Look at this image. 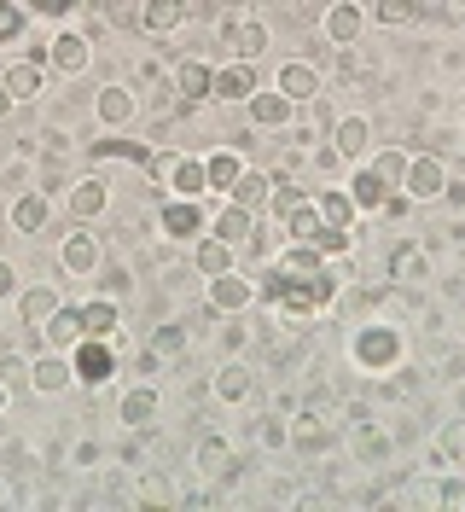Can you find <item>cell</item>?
<instances>
[{"instance_id":"cell-1","label":"cell","mask_w":465,"mask_h":512,"mask_svg":"<svg viewBox=\"0 0 465 512\" xmlns=\"http://www.w3.org/2000/svg\"><path fill=\"white\" fill-rule=\"evenodd\" d=\"M349 361L372 373V379H384V373H396L407 361V338L402 326H390V320H367V326H355L349 332Z\"/></svg>"},{"instance_id":"cell-2","label":"cell","mask_w":465,"mask_h":512,"mask_svg":"<svg viewBox=\"0 0 465 512\" xmlns=\"http://www.w3.org/2000/svg\"><path fill=\"white\" fill-rule=\"evenodd\" d=\"M343 437V425L332 414H320V408H297V414L285 419V448H297V454H309V460H320V454H332Z\"/></svg>"},{"instance_id":"cell-3","label":"cell","mask_w":465,"mask_h":512,"mask_svg":"<svg viewBox=\"0 0 465 512\" xmlns=\"http://www.w3.org/2000/svg\"><path fill=\"white\" fill-rule=\"evenodd\" d=\"M59 268L70 274V280H93V274L105 268V239L93 233V222H76L59 239Z\"/></svg>"},{"instance_id":"cell-4","label":"cell","mask_w":465,"mask_h":512,"mask_svg":"<svg viewBox=\"0 0 465 512\" xmlns=\"http://www.w3.org/2000/svg\"><path fill=\"white\" fill-rule=\"evenodd\" d=\"M70 367H76L82 390H105V384L117 379V338H82L70 350Z\"/></svg>"},{"instance_id":"cell-5","label":"cell","mask_w":465,"mask_h":512,"mask_svg":"<svg viewBox=\"0 0 465 512\" xmlns=\"http://www.w3.org/2000/svg\"><path fill=\"white\" fill-rule=\"evenodd\" d=\"M221 47H227L233 59L256 64L268 47H274V35H268L262 18H250V12H227V18H221Z\"/></svg>"},{"instance_id":"cell-6","label":"cell","mask_w":465,"mask_h":512,"mask_svg":"<svg viewBox=\"0 0 465 512\" xmlns=\"http://www.w3.org/2000/svg\"><path fill=\"white\" fill-rule=\"evenodd\" d=\"M442 187H448V158H442V152H413L407 169H402V192L413 204H436Z\"/></svg>"},{"instance_id":"cell-7","label":"cell","mask_w":465,"mask_h":512,"mask_svg":"<svg viewBox=\"0 0 465 512\" xmlns=\"http://www.w3.org/2000/svg\"><path fill=\"white\" fill-rule=\"evenodd\" d=\"M157 227H163V239L192 245V239H204V233H210V216H204V204H198V198H163V204H157Z\"/></svg>"},{"instance_id":"cell-8","label":"cell","mask_w":465,"mask_h":512,"mask_svg":"<svg viewBox=\"0 0 465 512\" xmlns=\"http://www.w3.org/2000/svg\"><path fill=\"white\" fill-rule=\"evenodd\" d=\"M152 175H163L169 198H204V192H210V169H204V158H192V152H181V158H157Z\"/></svg>"},{"instance_id":"cell-9","label":"cell","mask_w":465,"mask_h":512,"mask_svg":"<svg viewBox=\"0 0 465 512\" xmlns=\"http://www.w3.org/2000/svg\"><path fill=\"white\" fill-rule=\"evenodd\" d=\"M384 268H390V286L396 291H419L425 280H431V251L419 245V239H402V245H390V256H384Z\"/></svg>"},{"instance_id":"cell-10","label":"cell","mask_w":465,"mask_h":512,"mask_svg":"<svg viewBox=\"0 0 465 512\" xmlns=\"http://www.w3.org/2000/svg\"><path fill=\"white\" fill-rule=\"evenodd\" d=\"M204 303H210L221 320H227V315H245V309H256V280H250L245 268H227V274H216V280H210Z\"/></svg>"},{"instance_id":"cell-11","label":"cell","mask_w":465,"mask_h":512,"mask_svg":"<svg viewBox=\"0 0 465 512\" xmlns=\"http://www.w3.org/2000/svg\"><path fill=\"white\" fill-rule=\"evenodd\" d=\"M274 88L291 105H314V99L326 94V76H320V64L314 59H285L279 64V76H274Z\"/></svg>"},{"instance_id":"cell-12","label":"cell","mask_w":465,"mask_h":512,"mask_svg":"<svg viewBox=\"0 0 465 512\" xmlns=\"http://www.w3.org/2000/svg\"><path fill=\"white\" fill-rule=\"evenodd\" d=\"M320 35H326L332 47H355V41L367 35V6H361V0H332V6L320 12Z\"/></svg>"},{"instance_id":"cell-13","label":"cell","mask_w":465,"mask_h":512,"mask_svg":"<svg viewBox=\"0 0 465 512\" xmlns=\"http://www.w3.org/2000/svg\"><path fill=\"white\" fill-rule=\"evenodd\" d=\"M169 88H175V105H181V111L204 105V99H210V88H216V64H204V59H181L175 70H169Z\"/></svg>"},{"instance_id":"cell-14","label":"cell","mask_w":465,"mask_h":512,"mask_svg":"<svg viewBox=\"0 0 465 512\" xmlns=\"http://www.w3.org/2000/svg\"><path fill=\"white\" fill-rule=\"evenodd\" d=\"M70 384H76L70 350H41V355H30V390H35V396H64Z\"/></svg>"},{"instance_id":"cell-15","label":"cell","mask_w":465,"mask_h":512,"mask_svg":"<svg viewBox=\"0 0 465 512\" xmlns=\"http://www.w3.org/2000/svg\"><path fill=\"white\" fill-rule=\"evenodd\" d=\"M245 111H250V128H274V134H285V128L297 123L303 105H291L279 88H256V94L245 99Z\"/></svg>"},{"instance_id":"cell-16","label":"cell","mask_w":465,"mask_h":512,"mask_svg":"<svg viewBox=\"0 0 465 512\" xmlns=\"http://www.w3.org/2000/svg\"><path fill=\"white\" fill-rule=\"evenodd\" d=\"M349 454H355V466H384L390 454H396V437L378 425V419H361V425H349Z\"/></svg>"},{"instance_id":"cell-17","label":"cell","mask_w":465,"mask_h":512,"mask_svg":"<svg viewBox=\"0 0 465 512\" xmlns=\"http://www.w3.org/2000/svg\"><path fill=\"white\" fill-rule=\"evenodd\" d=\"M93 64V41L82 30H59L47 41V70H59V76H82Z\"/></svg>"},{"instance_id":"cell-18","label":"cell","mask_w":465,"mask_h":512,"mask_svg":"<svg viewBox=\"0 0 465 512\" xmlns=\"http://www.w3.org/2000/svg\"><path fill=\"white\" fill-rule=\"evenodd\" d=\"M47 222H53V192H41V187L18 192V198H12V210H6V227H12V233H24V239H35Z\"/></svg>"},{"instance_id":"cell-19","label":"cell","mask_w":465,"mask_h":512,"mask_svg":"<svg viewBox=\"0 0 465 512\" xmlns=\"http://www.w3.org/2000/svg\"><path fill=\"white\" fill-rule=\"evenodd\" d=\"M93 117L105 128H128L134 117H140V94L128 88V82H105L99 94H93Z\"/></svg>"},{"instance_id":"cell-20","label":"cell","mask_w":465,"mask_h":512,"mask_svg":"<svg viewBox=\"0 0 465 512\" xmlns=\"http://www.w3.org/2000/svg\"><path fill=\"white\" fill-rule=\"evenodd\" d=\"M192 466H198V478H210V483H216L221 472H233V466H239V448L227 443L221 431H204V437L192 443Z\"/></svg>"},{"instance_id":"cell-21","label":"cell","mask_w":465,"mask_h":512,"mask_svg":"<svg viewBox=\"0 0 465 512\" xmlns=\"http://www.w3.org/2000/svg\"><path fill=\"white\" fill-rule=\"evenodd\" d=\"M332 152H338L343 163H367V152H372V123L361 117V111H349V117H338V123H332Z\"/></svg>"},{"instance_id":"cell-22","label":"cell","mask_w":465,"mask_h":512,"mask_svg":"<svg viewBox=\"0 0 465 512\" xmlns=\"http://www.w3.org/2000/svg\"><path fill=\"white\" fill-rule=\"evenodd\" d=\"M256 88H262V82H256V64L227 59V64L216 70V88H210V99H221V105H245Z\"/></svg>"},{"instance_id":"cell-23","label":"cell","mask_w":465,"mask_h":512,"mask_svg":"<svg viewBox=\"0 0 465 512\" xmlns=\"http://www.w3.org/2000/svg\"><path fill=\"white\" fill-rule=\"evenodd\" d=\"M157 408H163L157 384H152V379H140V384H128V390H123V402H117V419H123L128 431H146V425L157 419Z\"/></svg>"},{"instance_id":"cell-24","label":"cell","mask_w":465,"mask_h":512,"mask_svg":"<svg viewBox=\"0 0 465 512\" xmlns=\"http://www.w3.org/2000/svg\"><path fill=\"white\" fill-rule=\"evenodd\" d=\"M64 204H70V222H99V216H105V204H111V187H105L99 175H76Z\"/></svg>"},{"instance_id":"cell-25","label":"cell","mask_w":465,"mask_h":512,"mask_svg":"<svg viewBox=\"0 0 465 512\" xmlns=\"http://www.w3.org/2000/svg\"><path fill=\"white\" fill-rule=\"evenodd\" d=\"M0 82H6V94L18 99V105H30V99L47 94V64L41 59H12L0 70Z\"/></svg>"},{"instance_id":"cell-26","label":"cell","mask_w":465,"mask_h":512,"mask_svg":"<svg viewBox=\"0 0 465 512\" xmlns=\"http://www.w3.org/2000/svg\"><path fill=\"white\" fill-rule=\"evenodd\" d=\"M192 268H198L204 280H216L227 268H239V251H233L221 233H204V239H192Z\"/></svg>"},{"instance_id":"cell-27","label":"cell","mask_w":465,"mask_h":512,"mask_svg":"<svg viewBox=\"0 0 465 512\" xmlns=\"http://www.w3.org/2000/svg\"><path fill=\"white\" fill-rule=\"evenodd\" d=\"M192 18V0H140V30L146 35H175Z\"/></svg>"},{"instance_id":"cell-28","label":"cell","mask_w":465,"mask_h":512,"mask_svg":"<svg viewBox=\"0 0 465 512\" xmlns=\"http://www.w3.org/2000/svg\"><path fill=\"white\" fill-rule=\"evenodd\" d=\"M390 192H396V187H390V181H384V175H378L372 163H361V169L349 175V198H355V210H361V216H378Z\"/></svg>"},{"instance_id":"cell-29","label":"cell","mask_w":465,"mask_h":512,"mask_svg":"<svg viewBox=\"0 0 465 512\" xmlns=\"http://www.w3.org/2000/svg\"><path fill=\"white\" fill-rule=\"evenodd\" d=\"M82 338H88V326H82V309H59V315H53L47 326H41V332H35V344H41V350H76Z\"/></svg>"},{"instance_id":"cell-30","label":"cell","mask_w":465,"mask_h":512,"mask_svg":"<svg viewBox=\"0 0 465 512\" xmlns=\"http://www.w3.org/2000/svg\"><path fill=\"white\" fill-rule=\"evenodd\" d=\"M250 384H256V379H250V367L239 361V355H227V361L216 367V379H210V396L233 408V402H245V396H250Z\"/></svg>"},{"instance_id":"cell-31","label":"cell","mask_w":465,"mask_h":512,"mask_svg":"<svg viewBox=\"0 0 465 512\" xmlns=\"http://www.w3.org/2000/svg\"><path fill=\"white\" fill-rule=\"evenodd\" d=\"M82 326H88V338H117V326H123V303L105 297V291H93L88 303H82Z\"/></svg>"},{"instance_id":"cell-32","label":"cell","mask_w":465,"mask_h":512,"mask_svg":"<svg viewBox=\"0 0 465 512\" xmlns=\"http://www.w3.org/2000/svg\"><path fill=\"white\" fill-rule=\"evenodd\" d=\"M59 309H64L59 286H30L24 297H18V320H24L30 332H41V326H47V320L59 315Z\"/></svg>"},{"instance_id":"cell-33","label":"cell","mask_w":465,"mask_h":512,"mask_svg":"<svg viewBox=\"0 0 465 512\" xmlns=\"http://www.w3.org/2000/svg\"><path fill=\"white\" fill-rule=\"evenodd\" d=\"M88 158H117V163H134V169H152L157 152L152 146H140V140H117V134H105V140H88Z\"/></svg>"},{"instance_id":"cell-34","label":"cell","mask_w":465,"mask_h":512,"mask_svg":"<svg viewBox=\"0 0 465 512\" xmlns=\"http://www.w3.org/2000/svg\"><path fill=\"white\" fill-rule=\"evenodd\" d=\"M204 169H210V192H233V181L245 175L250 163L239 146H216V152H204Z\"/></svg>"},{"instance_id":"cell-35","label":"cell","mask_w":465,"mask_h":512,"mask_svg":"<svg viewBox=\"0 0 465 512\" xmlns=\"http://www.w3.org/2000/svg\"><path fill=\"white\" fill-rule=\"evenodd\" d=\"M210 233H221L233 251H245L250 233H256V210H245V204H233V198H227V210H221L216 222H210Z\"/></svg>"},{"instance_id":"cell-36","label":"cell","mask_w":465,"mask_h":512,"mask_svg":"<svg viewBox=\"0 0 465 512\" xmlns=\"http://www.w3.org/2000/svg\"><path fill=\"white\" fill-rule=\"evenodd\" d=\"M314 210H320V222H326V227H355V222H361V210H355L349 187H326V192H314Z\"/></svg>"},{"instance_id":"cell-37","label":"cell","mask_w":465,"mask_h":512,"mask_svg":"<svg viewBox=\"0 0 465 512\" xmlns=\"http://www.w3.org/2000/svg\"><path fill=\"white\" fill-rule=\"evenodd\" d=\"M279 227H285V245H320L326 222H320V210H314V192H309V204H297Z\"/></svg>"},{"instance_id":"cell-38","label":"cell","mask_w":465,"mask_h":512,"mask_svg":"<svg viewBox=\"0 0 465 512\" xmlns=\"http://www.w3.org/2000/svg\"><path fill=\"white\" fill-rule=\"evenodd\" d=\"M419 12H425V0H372V18H378L384 30H407V24H419Z\"/></svg>"},{"instance_id":"cell-39","label":"cell","mask_w":465,"mask_h":512,"mask_svg":"<svg viewBox=\"0 0 465 512\" xmlns=\"http://www.w3.org/2000/svg\"><path fill=\"white\" fill-rule=\"evenodd\" d=\"M268 192H274V175H262V169H245L239 181H233V204H245V210H256V204H268Z\"/></svg>"},{"instance_id":"cell-40","label":"cell","mask_w":465,"mask_h":512,"mask_svg":"<svg viewBox=\"0 0 465 512\" xmlns=\"http://www.w3.org/2000/svg\"><path fill=\"white\" fill-rule=\"evenodd\" d=\"M274 268H285V274H320V268H326V256L314 251V245H279Z\"/></svg>"},{"instance_id":"cell-41","label":"cell","mask_w":465,"mask_h":512,"mask_svg":"<svg viewBox=\"0 0 465 512\" xmlns=\"http://www.w3.org/2000/svg\"><path fill=\"white\" fill-rule=\"evenodd\" d=\"M436 460L442 466H465V419H448L436 431Z\"/></svg>"},{"instance_id":"cell-42","label":"cell","mask_w":465,"mask_h":512,"mask_svg":"<svg viewBox=\"0 0 465 512\" xmlns=\"http://www.w3.org/2000/svg\"><path fill=\"white\" fill-rule=\"evenodd\" d=\"M186 338H192V326H186V315H181V320H169V326H157L152 350H157V355H181Z\"/></svg>"},{"instance_id":"cell-43","label":"cell","mask_w":465,"mask_h":512,"mask_svg":"<svg viewBox=\"0 0 465 512\" xmlns=\"http://www.w3.org/2000/svg\"><path fill=\"white\" fill-rule=\"evenodd\" d=\"M99 291H105V297H117V303H123L128 291H134V274H128L123 262H105V268H99Z\"/></svg>"},{"instance_id":"cell-44","label":"cell","mask_w":465,"mask_h":512,"mask_svg":"<svg viewBox=\"0 0 465 512\" xmlns=\"http://www.w3.org/2000/svg\"><path fill=\"white\" fill-rule=\"evenodd\" d=\"M30 24V6H18V0H0V41H18Z\"/></svg>"},{"instance_id":"cell-45","label":"cell","mask_w":465,"mask_h":512,"mask_svg":"<svg viewBox=\"0 0 465 512\" xmlns=\"http://www.w3.org/2000/svg\"><path fill=\"white\" fill-rule=\"evenodd\" d=\"M372 169L390 181V187H402V169H407V152H396V146H384V152H372Z\"/></svg>"},{"instance_id":"cell-46","label":"cell","mask_w":465,"mask_h":512,"mask_svg":"<svg viewBox=\"0 0 465 512\" xmlns=\"http://www.w3.org/2000/svg\"><path fill=\"white\" fill-rule=\"evenodd\" d=\"M140 501H157V507H169L175 501V489H169V478L163 472H140V489H134Z\"/></svg>"},{"instance_id":"cell-47","label":"cell","mask_w":465,"mask_h":512,"mask_svg":"<svg viewBox=\"0 0 465 512\" xmlns=\"http://www.w3.org/2000/svg\"><path fill=\"white\" fill-rule=\"evenodd\" d=\"M250 437H256L262 448H285V419H279V414H262L256 425H250Z\"/></svg>"},{"instance_id":"cell-48","label":"cell","mask_w":465,"mask_h":512,"mask_svg":"<svg viewBox=\"0 0 465 512\" xmlns=\"http://www.w3.org/2000/svg\"><path fill=\"white\" fill-rule=\"evenodd\" d=\"M245 344H250V326H245L239 315H227V326H221V350H227V355H239Z\"/></svg>"},{"instance_id":"cell-49","label":"cell","mask_w":465,"mask_h":512,"mask_svg":"<svg viewBox=\"0 0 465 512\" xmlns=\"http://www.w3.org/2000/svg\"><path fill=\"white\" fill-rule=\"evenodd\" d=\"M436 507L460 512L465 507V478H442V483H436Z\"/></svg>"},{"instance_id":"cell-50","label":"cell","mask_w":465,"mask_h":512,"mask_svg":"<svg viewBox=\"0 0 465 512\" xmlns=\"http://www.w3.org/2000/svg\"><path fill=\"white\" fill-rule=\"evenodd\" d=\"M0 379L6 384H18V379L30 384V361H24L18 350H0Z\"/></svg>"},{"instance_id":"cell-51","label":"cell","mask_w":465,"mask_h":512,"mask_svg":"<svg viewBox=\"0 0 465 512\" xmlns=\"http://www.w3.org/2000/svg\"><path fill=\"white\" fill-rule=\"evenodd\" d=\"M24 6H30V18H70L82 0H24Z\"/></svg>"},{"instance_id":"cell-52","label":"cell","mask_w":465,"mask_h":512,"mask_svg":"<svg viewBox=\"0 0 465 512\" xmlns=\"http://www.w3.org/2000/svg\"><path fill=\"white\" fill-rule=\"evenodd\" d=\"M70 460H76L82 472H93V466L105 460V448H99V443H76V448H70Z\"/></svg>"},{"instance_id":"cell-53","label":"cell","mask_w":465,"mask_h":512,"mask_svg":"<svg viewBox=\"0 0 465 512\" xmlns=\"http://www.w3.org/2000/svg\"><path fill=\"white\" fill-rule=\"evenodd\" d=\"M442 379H465V350H448V355H442Z\"/></svg>"},{"instance_id":"cell-54","label":"cell","mask_w":465,"mask_h":512,"mask_svg":"<svg viewBox=\"0 0 465 512\" xmlns=\"http://www.w3.org/2000/svg\"><path fill=\"white\" fill-rule=\"evenodd\" d=\"M12 291H18V268H12V262H6V256H0V303H6V297H12Z\"/></svg>"},{"instance_id":"cell-55","label":"cell","mask_w":465,"mask_h":512,"mask_svg":"<svg viewBox=\"0 0 465 512\" xmlns=\"http://www.w3.org/2000/svg\"><path fill=\"white\" fill-rule=\"evenodd\" d=\"M442 204H454V210H465V181H454V175H448V187H442Z\"/></svg>"},{"instance_id":"cell-56","label":"cell","mask_w":465,"mask_h":512,"mask_svg":"<svg viewBox=\"0 0 465 512\" xmlns=\"http://www.w3.org/2000/svg\"><path fill=\"white\" fill-rule=\"evenodd\" d=\"M134 367H140V373H157V367H163V355H157V350H140V355H134Z\"/></svg>"},{"instance_id":"cell-57","label":"cell","mask_w":465,"mask_h":512,"mask_svg":"<svg viewBox=\"0 0 465 512\" xmlns=\"http://www.w3.org/2000/svg\"><path fill=\"white\" fill-rule=\"evenodd\" d=\"M12 111H18V99L6 94V82H0V123H6V117H12Z\"/></svg>"},{"instance_id":"cell-58","label":"cell","mask_w":465,"mask_h":512,"mask_svg":"<svg viewBox=\"0 0 465 512\" xmlns=\"http://www.w3.org/2000/svg\"><path fill=\"white\" fill-rule=\"evenodd\" d=\"M6 402H12V384L0 379V414H6Z\"/></svg>"},{"instance_id":"cell-59","label":"cell","mask_w":465,"mask_h":512,"mask_svg":"<svg viewBox=\"0 0 465 512\" xmlns=\"http://www.w3.org/2000/svg\"><path fill=\"white\" fill-rule=\"evenodd\" d=\"M460 408H465V390H460Z\"/></svg>"}]
</instances>
